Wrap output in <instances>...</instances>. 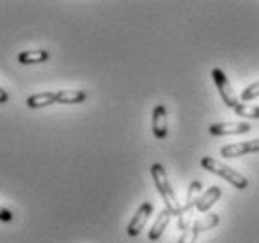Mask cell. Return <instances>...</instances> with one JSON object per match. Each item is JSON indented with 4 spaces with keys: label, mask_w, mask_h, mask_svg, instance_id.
Listing matches in <instances>:
<instances>
[{
    "label": "cell",
    "mask_w": 259,
    "mask_h": 243,
    "mask_svg": "<svg viewBox=\"0 0 259 243\" xmlns=\"http://www.w3.org/2000/svg\"><path fill=\"white\" fill-rule=\"evenodd\" d=\"M222 157L226 158H237L242 155H250V153H259V138L250 140V142H242V144H229L220 149Z\"/></svg>",
    "instance_id": "8992f818"
},
{
    "label": "cell",
    "mask_w": 259,
    "mask_h": 243,
    "mask_svg": "<svg viewBox=\"0 0 259 243\" xmlns=\"http://www.w3.org/2000/svg\"><path fill=\"white\" fill-rule=\"evenodd\" d=\"M218 223H220V215L210 213V215H205V217L197 219L192 226H194L197 232H205V230H212L214 226H218Z\"/></svg>",
    "instance_id": "5bb4252c"
},
{
    "label": "cell",
    "mask_w": 259,
    "mask_h": 243,
    "mask_svg": "<svg viewBox=\"0 0 259 243\" xmlns=\"http://www.w3.org/2000/svg\"><path fill=\"white\" fill-rule=\"evenodd\" d=\"M222 196V189L220 187H216V185H212V187H208L207 191L203 192L199 196V200H197V205H195V210L199 211V213H207L210 207H212L218 200H220Z\"/></svg>",
    "instance_id": "9c48e42d"
},
{
    "label": "cell",
    "mask_w": 259,
    "mask_h": 243,
    "mask_svg": "<svg viewBox=\"0 0 259 243\" xmlns=\"http://www.w3.org/2000/svg\"><path fill=\"white\" fill-rule=\"evenodd\" d=\"M152 132L158 140L167 138V110L165 106H156L152 112Z\"/></svg>",
    "instance_id": "ba28073f"
},
{
    "label": "cell",
    "mask_w": 259,
    "mask_h": 243,
    "mask_svg": "<svg viewBox=\"0 0 259 243\" xmlns=\"http://www.w3.org/2000/svg\"><path fill=\"white\" fill-rule=\"evenodd\" d=\"M201 166L207 171L214 173V176L226 179L227 183L231 185V187H235V189H239V191L248 189V179L244 178L240 171H235L233 168H229L227 164H224L222 160H216V158H212V157H203L201 158Z\"/></svg>",
    "instance_id": "7a4b0ae2"
},
{
    "label": "cell",
    "mask_w": 259,
    "mask_h": 243,
    "mask_svg": "<svg viewBox=\"0 0 259 243\" xmlns=\"http://www.w3.org/2000/svg\"><path fill=\"white\" fill-rule=\"evenodd\" d=\"M252 130L248 123H214L208 126V132L212 136H237V134H246Z\"/></svg>",
    "instance_id": "52a82bcc"
},
{
    "label": "cell",
    "mask_w": 259,
    "mask_h": 243,
    "mask_svg": "<svg viewBox=\"0 0 259 243\" xmlns=\"http://www.w3.org/2000/svg\"><path fill=\"white\" fill-rule=\"evenodd\" d=\"M4 102H8V92L0 87V104H4Z\"/></svg>",
    "instance_id": "d6986e66"
},
{
    "label": "cell",
    "mask_w": 259,
    "mask_h": 243,
    "mask_svg": "<svg viewBox=\"0 0 259 243\" xmlns=\"http://www.w3.org/2000/svg\"><path fill=\"white\" fill-rule=\"evenodd\" d=\"M171 211L165 207V210L160 211V215H158V219L154 221V224H152V228L149 230V239L150 241H156V239H160L162 237V234L165 232V228H167L169 221H171Z\"/></svg>",
    "instance_id": "30bf717a"
},
{
    "label": "cell",
    "mask_w": 259,
    "mask_h": 243,
    "mask_svg": "<svg viewBox=\"0 0 259 243\" xmlns=\"http://www.w3.org/2000/svg\"><path fill=\"white\" fill-rule=\"evenodd\" d=\"M0 221L2 223H12L13 221V213L10 210H6L4 205H0Z\"/></svg>",
    "instance_id": "ac0fdd59"
},
{
    "label": "cell",
    "mask_w": 259,
    "mask_h": 243,
    "mask_svg": "<svg viewBox=\"0 0 259 243\" xmlns=\"http://www.w3.org/2000/svg\"><path fill=\"white\" fill-rule=\"evenodd\" d=\"M87 100L84 91H59L57 92V102L59 104H81Z\"/></svg>",
    "instance_id": "4fadbf2b"
},
{
    "label": "cell",
    "mask_w": 259,
    "mask_h": 243,
    "mask_svg": "<svg viewBox=\"0 0 259 243\" xmlns=\"http://www.w3.org/2000/svg\"><path fill=\"white\" fill-rule=\"evenodd\" d=\"M203 194V185L199 181H192L188 189V194H186V204L181 210V215H179V230L186 232L195 223V205H197V200Z\"/></svg>",
    "instance_id": "3957f363"
},
{
    "label": "cell",
    "mask_w": 259,
    "mask_h": 243,
    "mask_svg": "<svg viewBox=\"0 0 259 243\" xmlns=\"http://www.w3.org/2000/svg\"><path fill=\"white\" fill-rule=\"evenodd\" d=\"M210 78H212L214 85H216V89H218V92H220L222 102H224L227 108L235 110V108L240 104V100H239V96H237V92H235L233 85L229 83L227 76L224 74V70H220V68H212Z\"/></svg>",
    "instance_id": "277c9868"
},
{
    "label": "cell",
    "mask_w": 259,
    "mask_h": 243,
    "mask_svg": "<svg viewBox=\"0 0 259 243\" xmlns=\"http://www.w3.org/2000/svg\"><path fill=\"white\" fill-rule=\"evenodd\" d=\"M51 104H57V92H38L26 98V106L32 110H39V108H47Z\"/></svg>",
    "instance_id": "8fae6325"
},
{
    "label": "cell",
    "mask_w": 259,
    "mask_h": 243,
    "mask_svg": "<svg viewBox=\"0 0 259 243\" xmlns=\"http://www.w3.org/2000/svg\"><path fill=\"white\" fill-rule=\"evenodd\" d=\"M150 176H152V181H154L156 189L160 192V196L163 198V202H165V207H167L173 215H181V204H179V200H177V194L173 191V187L169 183V178H167V171L163 168L162 164H152L150 166Z\"/></svg>",
    "instance_id": "6da1fadb"
},
{
    "label": "cell",
    "mask_w": 259,
    "mask_h": 243,
    "mask_svg": "<svg viewBox=\"0 0 259 243\" xmlns=\"http://www.w3.org/2000/svg\"><path fill=\"white\" fill-rule=\"evenodd\" d=\"M49 59V51L46 49H34V51H21L17 60L21 64H39Z\"/></svg>",
    "instance_id": "7c38bea8"
},
{
    "label": "cell",
    "mask_w": 259,
    "mask_h": 243,
    "mask_svg": "<svg viewBox=\"0 0 259 243\" xmlns=\"http://www.w3.org/2000/svg\"><path fill=\"white\" fill-rule=\"evenodd\" d=\"M197 236H199V232L195 230L194 226H190L186 232H182V236H181V239H179V243H195Z\"/></svg>",
    "instance_id": "e0dca14e"
},
{
    "label": "cell",
    "mask_w": 259,
    "mask_h": 243,
    "mask_svg": "<svg viewBox=\"0 0 259 243\" xmlns=\"http://www.w3.org/2000/svg\"><path fill=\"white\" fill-rule=\"evenodd\" d=\"M257 96H259V81H255V83H252L250 87H246V89L242 91V94H240L242 102H250V100H255Z\"/></svg>",
    "instance_id": "2e32d148"
},
{
    "label": "cell",
    "mask_w": 259,
    "mask_h": 243,
    "mask_svg": "<svg viewBox=\"0 0 259 243\" xmlns=\"http://www.w3.org/2000/svg\"><path fill=\"white\" fill-rule=\"evenodd\" d=\"M152 210H154L152 202H143V204L139 205V210L136 211L134 219H132L128 224V230H126L128 232V236L136 237L141 234L143 228H145V224H147V221H149V217L152 215Z\"/></svg>",
    "instance_id": "5b68a950"
},
{
    "label": "cell",
    "mask_w": 259,
    "mask_h": 243,
    "mask_svg": "<svg viewBox=\"0 0 259 243\" xmlns=\"http://www.w3.org/2000/svg\"><path fill=\"white\" fill-rule=\"evenodd\" d=\"M237 115L246 119H259V106H250L248 102H240L233 110Z\"/></svg>",
    "instance_id": "9a60e30c"
}]
</instances>
